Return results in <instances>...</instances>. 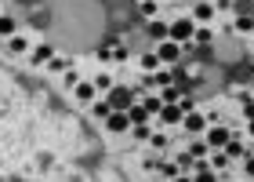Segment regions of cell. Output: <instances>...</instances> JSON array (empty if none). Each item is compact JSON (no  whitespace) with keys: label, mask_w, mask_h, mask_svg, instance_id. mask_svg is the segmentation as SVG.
I'll list each match as a JSON object with an SVG mask.
<instances>
[{"label":"cell","mask_w":254,"mask_h":182,"mask_svg":"<svg viewBox=\"0 0 254 182\" xmlns=\"http://www.w3.org/2000/svg\"><path fill=\"white\" fill-rule=\"evenodd\" d=\"M192 33H196V18H175V22H171V40L189 44Z\"/></svg>","instance_id":"obj_1"},{"label":"cell","mask_w":254,"mask_h":182,"mask_svg":"<svg viewBox=\"0 0 254 182\" xmlns=\"http://www.w3.org/2000/svg\"><path fill=\"white\" fill-rule=\"evenodd\" d=\"M106 98H109V106H113V109H127V106L134 102V91H131V88H120V84H113V88L106 91Z\"/></svg>","instance_id":"obj_2"},{"label":"cell","mask_w":254,"mask_h":182,"mask_svg":"<svg viewBox=\"0 0 254 182\" xmlns=\"http://www.w3.org/2000/svg\"><path fill=\"white\" fill-rule=\"evenodd\" d=\"M156 59H160V62H178V59H182V44L171 40V37L160 40V44H156Z\"/></svg>","instance_id":"obj_3"},{"label":"cell","mask_w":254,"mask_h":182,"mask_svg":"<svg viewBox=\"0 0 254 182\" xmlns=\"http://www.w3.org/2000/svg\"><path fill=\"white\" fill-rule=\"evenodd\" d=\"M156 117H160V124H182V117H186V109H182V102H164Z\"/></svg>","instance_id":"obj_4"},{"label":"cell","mask_w":254,"mask_h":182,"mask_svg":"<svg viewBox=\"0 0 254 182\" xmlns=\"http://www.w3.org/2000/svg\"><path fill=\"white\" fill-rule=\"evenodd\" d=\"M106 128L113 135H120V131H131V117H127V109H113L109 117H106Z\"/></svg>","instance_id":"obj_5"},{"label":"cell","mask_w":254,"mask_h":182,"mask_svg":"<svg viewBox=\"0 0 254 182\" xmlns=\"http://www.w3.org/2000/svg\"><path fill=\"white\" fill-rule=\"evenodd\" d=\"M182 124H186V131H189V135H200V131H207V124H211V120H207L200 109H189L186 117H182Z\"/></svg>","instance_id":"obj_6"},{"label":"cell","mask_w":254,"mask_h":182,"mask_svg":"<svg viewBox=\"0 0 254 182\" xmlns=\"http://www.w3.org/2000/svg\"><path fill=\"white\" fill-rule=\"evenodd\" d=\"M225 142H229V131H225V128H218V124L211 120V131H207V146H211V150H222Z\"/></svg>","instance_id":"obj_7"},{"label":"cell","mask_w":254,"mask_h":182,"mask_svg":"<svg viewBox=\"0 0 254 182\" xmlns=\"http://www.w3.org/2000/svg\"><path fill=\"white\" fill-rule=\"evenodd\" d=\"M145 33L160 44V40H167V37H171V26H167V22H160V18H149V29H145Z\"/></svg>","instance_id":"obj_8"},{"label":"cell","mask_w":254,"mask_h":182,"mask_svg":"<svg viewBox=\"0 0 254 182\" xmlns=\"http://www.w3.org/2000/svg\"><path fill=\"white\" fill-rule=\"evenodd\" d=\"M127 117H131V124H149V120H153V113H149L142 102H131V106H127Z\"/></svg>","instance_id":"obj_9"},{"label":"cell","mask_w":254,"mask_h":182,"mask_svg":"<svg viewBox=\"0 0 254 182\" xmlns=\"http://www.w3.org/2000/svg\"><path fill=\"white\" fill-rule=\"evenodd\" d=\"M29 55H33V62H37V66H48V62L55 59V48H51V44H37Z\"/></svg>","instance_id":"obj_10"},{"label":"cell","mask_w":254,"mask_h":182,"mask_svg":"<svg viewBox=\"0 0 254 182\" xmlns=\"http://www.w3.org/2000/svg\"><path fill=\"white\" fill-rule=\"evenodd\" d=\"M95 95H98L95 81H76V98L80 102H95Z\"/></svg>","instance_id":"obj_11"},{"label":"cell","mask_w":254,"mask_h":182,"mask_svg":"<svg viewBox=\"0 0 254 182\" xmlns=\"http://www.w3.org/2000/svg\"><path fill=\"white\" fill-rule=\"evenodd\" d=\"M182 95H186V88H178V84L160 88V98H164V102H182Z\"/></svg>","instance_id":"obj_12"},{"label":"cell","mask_w":254,"mask_h":182,"mask_svg":"<svg viewBox=\"0 0 254 182\" xmlns=\"http://www.w3.org/2000/svg\"><path fill=\"white\" fill-rule=\"evenodd\" d=\"M192 40L200 44V48H207V44H214V29H207V26H196V33H192Z\"/></svg>","instance_id":"obj_13"},{"label":"cell","mask_w":254,"mask_h":182,"mask_svg":"<svg viewBox=\"0 0 254 182\" xmlns=\"http://www.w3.org/2000/svg\"><path fill=\"white\" fill-rule=\"evenodd\" d=\"M189 153L196 157V161H203V157L211 153V146H207V139H192V142H189Z\"/></svg>","instance_id":"obj_14"},{"label":"cell","mask_w":254,"mask_h":182,"mask_svg":"<svg viewBox=\"0 0 254 182\" xmlns=\"http://www.w3.org/2000/svg\"><path fill=\"white\" fill-rule=\"evenodd\" d=\"M222 150L229 153V161H236V157H244V142H240V139H233V135H229V142L222 146Z\"/></svg>","instance_id":"obj_15"},{"label":"cell","mask_w":254,"mask_h":182,"mask_svg":"<svg viewBox=\"0 0 254 182\" xmlns=\"http://www.w3.org/2000/svg\"><path fill=\"white\" fill-rule=\"evenodd\" d=\"M192 18H196V22H211V18H214V7H211V4H196Z\"/></svg>","instance_id":"obj_16"},{"label":"cell","mask_w":254,"mask_h":182,"mask_svg":"<svg viewBox=\"0 0 254 182\" xmlns=\"http://www.w3.org/2000/svg\"><path fill=\"white\" fill-rule=\"evenodd\" d=\"M156 175H160V179H178L182 168H178V164H156Z\"/></svg>","instance_id":"obj_17"},{"label":"cell","mask_w":254,"mask_h":182,"mask_svg":"<svg viewBox=\"0 0 254 182\" xmlns=\"http://www.w3.org/2000/svg\"><path fill=\"white\" fill-rule=\"evenodd\" d=\"M15 29H18V22H15V18L0 15V37H15Z\"/></svg>","instance_id":"obj_18"},{"label":"cell","mask_w":254,"mask_h":182,"mask_svg":"<svg viewBox=\"0 0 254 182\" xmlns=\"http://www.w3.org/2000/svg\"><path fill=\"white\" fill-rule=\"evenodd\" d=\"M142 70H145V73H156V70H160V59H156V51L142 55Z\"/></svg>","instance_id":"obj_19"},{"label":"cell","mask_w":254,"mask_h":182,"mask_svg":"<svg viewBox=\"0 0 254 182\" xmlns=\"http://www.w3.org/2000/svg\"><path fill=\"white\" fill-rule=\"evenodd\" d=\"M178 168H182V172H192V168H196V157L186 150V153H178V161H175Z\"/></svg>","instance_id":"obj_20"},{"label":"cell","mask_w":254,"mask_h":182,"mask_svg":"<svg viewBox=\"0 0 254 182\" xmlns=\"http://www.w3.org/2000/svg\"><path fill=\"white\" fill-rule=\"evenodd\" d=\"M233 11L236 15H254V0H233Z\"/></svg>","instance_id":"obj_21"},{"label":"cell","mask_w":254,"mask_h":182,"mask_svg":"<svg viewBox=\"0 0 254 182\" xmlns=\"http://www.w3.org/2000/svg\"><path fill=\"white\" fill-rule=\"evenodd\" d=\"M109 113H113V106H109V98H98V102H95V117H98V120H106Z\"/></svg>","instance_id":"obj_22"},{"label":"cell","mask_w":254,"mask_h":182,"mask_svg":"<svg viewBox=\"0 0 254 182\" xmlns=\"http://www.w3.org/2000/svg\"><path fill=\"white\" fill-rule=\"evenodd\" d=\"M229 164V153L225 150H211V168H225Z\"/></svg>","instance_id":"obj_23"},{"label":"cell","mask_w":254,"mask_h":182,"mask_svg":"<svg viewBox=\"0 0 254 182\" xmlns=\"http://www.w3.org/2000/svg\"><path fill=\"white\" fill-rule=\"evenodd\" d=\"M142 106H145V109H149V113L156 117V113H160V106H164V98H160V95H149V98L142 102Z\"/></svg>","instance_id":"obj_24"},{"label":"cell","mask_w":254,"mask_h":182,"mask_svg":"<svg viewBox=\"0 0 254 182\" xmlns=\"http://www.w3.org/2000/svg\"><path fill=\"white\" fill-rule=\"evenodd\" d=\"M153 81H156V88H167V84H175V77H171L167 70H156V77H153Z\"/></svg>","instance_id":"obj_25"},{"label":"cell","mask_w":254,"mask_h":182,"mask_svg":"<svg viewBox=\"0 0 254 182\" xmlns=\"http://www.w3.org/2000/svg\"><path fill=\"white\" fill-rule=\"evenodd\" d=\"M236 29H240V33H251V29H254V18H251V15H240V18H236Z\"/></svg>","instance_id":"obj_26"},{"label":"cell","mask_w":254,"mask_h":182,"mask_svg":"<svg viewBox=\"0 0 254 182\" xmlns=\"http://www.w3.org/2000/svg\"><path fill=\"white\" fill-rule=\"evenodd\" d=\"M95 88H98V91H109V88H113V77H109V73H98V77H95Z\"/></svg>","instance_id":"obj_27"},{"label":"cell","mask_w":254,"mask_h":182,"mask_svg":"<svg viewBox=\"0 0 254 182\" xmlns=\"http://www.w3.org/2000/svg\"><path fill=\"white\" fill-rule=\"evenodd\" d=\"M131 131L138 135V139H149V135H153V128H149V124H131Z\"/></svg>","instance_id":"obj_28"},{"label":"cell","mask_w":254,"mask_h":182,"mask_svg":"<svg viewBox=\"0 0 254 182\" xmlns=\"http://www.w3.org/2000/svg\"><path fill=\"white\" fill-rule=\"evenodd\" d=\"M11 51H15V55H22V51H29V48H26V40H22L18 33H15V37H11Z\"/></svg>","instance_id":"obj_29"},{"label":"cell","mask_w":254,"mask_h":182,"mask_svg":"<svg viewBox=\"0 0 254 182\" xmlns=\"http://www.w3.org/2000/svg\"><path fill=\"white\" fill-rule=\"evenodd\" d=\"M109 62H127V48H120V44H113V59Z\"/></svg>","instance_id":"obj_30"},{"label":"cell","mask_w":254,"mask_h":182,"mask_svg":"<svg viewBox=\"0 0 254 182\" xmlns=\"http://www.w3.org/2000/svg\"><path fill=\"white\" fill-rule=\"evenodd\" d=\"M142 15L145 18H156V4H153V0H142Z\"/></svg>","instance_id":"obj_31"},{"label":"cell","mask_w":254,"mask_h":182,"mask_svg":"<svg viewBox=\"0 0 254 182\" xmlns=\"http://www.w3.org/2000/svg\"><path fill=\"white\" fill-rule=\"evenodd\" d=\"M48 66H51V70H55V73H65V70H69V62H65V59H51Z\"/></svg>","instance_id":"obj_32"},{"label":"cell","mask_w":254,"mask_h":182,"mask_svg":"<svg viewBox=\"0 0 254 182\" xmlns=\"http://www.w3.org/2000/svg\"><path fill=\"white\" fill-rule=\"evenodd\" d=\"M149 146H156V150H164V146H167V135H149Z\"/></svg>","instance_id":"obj_33"},{"label":"cell","mask_w":254,"mask_h":182,"mask_svg":"<svg viewBox=\"0 0 254 182\" xmlns=\"http://www.w3.org/2000/svg\"><path fill=\"white\" fill-rule=\"evenodd\" d=\"M244 117L254 120V102H251V98H244Z\"/></svg>","instance_id":"obj_34"},{"label":"cell","mask_w":254,"mask_h":182,"mask_svg":"<svg viewBox=\"0 0 254 182\" xmlns=\"http://www.w3.org/2000/svg\"><path fill=\"white\" fill-rule=\"evenodd\" d=\"M244 172H247V175L254 179V157H251V161H244Z\"/></svg>","instance_id":"obj_35"},{"label":"cell","mask_w":254,"mask_h":182,"mask_svg":"<svg viewBox=\"0 0 254 182\" xmlns=\"http://www.w3.org/2000/svg\"><path fill=\"white\" fill-rule=\"evenodd\" d=\"M251 139H254V120H251Z\"/></svg>","instance_id":"obj_36"},{"label":"cell","mask_w":254,"mask_h":182,"mask_svg":"<svg viewBox=\"0 0 254 182\" xmlns=\"http://www.w3.org/2000/svg\"><path fill=\"white\" fill-rule=\"evenodd\" d=\"M251 66H254V55H251Z\"/></svg>","instance_id":"obj_37"},{"label":"cell","mask_w":254,"mask_h":182,"mask_svg":"<svg viewBox=\"0 0 254 182\" xmlns=\"http://www.w3.org/2000/svg\"><path fill=\"white\" fill-rule=\"evenodd\" d=\"M251 18H254V15H251Z\"/></svg>","instance_id":"obj_38"}]
</instances>
